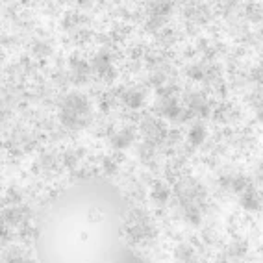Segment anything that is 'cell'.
Wrapping results in <instances>:
<instances>
[{
	"label": "cell",
	"mask_w": 263,
	"mask_h": 263,
	"mask_svg": "<svg viewBox=\"0 0 263 263\" xmlns=\"http://www.w3.org/2000/svg\"><path fill=\"white\" fill-rule=\"evenodd\" d=\"M202 139H204V130H202V126H197L191 130V141L193 143H202Z\"/></svg>",
	"instance_id": "6da1fadb"
}]
</instances>
